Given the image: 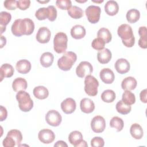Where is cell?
<instances>
[{
    "label": "cell",
    "instance_id": "obj_1",
    "mask_svg": "<svg viewBox=\"0 0 147 147\" xmlns=\"http://www.w3.org/2000/svg\"><path fill=\"white\" fill-rule=\"evenodd\" d=\"M34 24L30 18L17 19L11 27V30L14 36L20 37L22 35H30L34 31Z\"/></svg>",
    "mask_w": 147,
    "mask_h": 147
},
{
    "label": "cell",
    "instance_id": "obj_2",
    "mask_svg": "<svg viewBox=\"0 0 147 147\" xmlns=\"http://www.w3.org/2000/svg\"><path fill=\"white\" fill-rule=\"evenodd\" d=\"M117 33L125 47L131 48L134 45L135 38L132 28L130 25L126 24L121 25L118 28Z\"/></svg>",
    "mask_w": 147,
    "mask_h": 147
},
{
    "label": "cell",
    "instance_id": "obj_3",
    "mask_svg": "<svg viewBox=\"0 0 147 147\" xmlns=\"http://www.w3.org/2000/svg\"><path fill=\"white\" fill-rule=\"evenodd\" d=\"M77 56L75 53L72 51H68L59 59L57 61V65L59 68L64 71H69L72 67L73 64L76 62Z\"/></svg>",
    "mask_w": 147,
    "mask_h": 147
},
{
    "label": "cell",
    "instance_id": "obj_4",
    "mask_svg": "<svg viewBox=\"0 0 147 147\" xmlns=\"http://www.w3.org/2000/svg\"><path fill=\"white\" fill-rule=\"evenodd\" d=\"M20 109L24 112L29 111L33 107V101L29 93L25 91H20L16 94Z\"/></svg>",
    "mask_w": 147,
    "mask_h": 147
},
{
    "label": "cell",
    "instance_id": "obj_5",
    "mask_svg": "<svg viewBox=\"0 0 147 147\" xmlns=\"http://www.w3.org/2000/svg\"><path fill=\"white\" fill-rule=\"evenodd\" d=\"M68 37L64 32L57 33L53 38V48L57 53H64L67 48Z\"/></svg>",
    "mask_w": 147,
    "mask_h": 147
},
{
    "label": "cell",
    "instance_id": "obj_6",
    "mask_svg": "<svg viewBox=\"0 0 147 147\" xmlns=\"http://www.w3.org/2000/svg\"><path fill=\"white\" fill-rule=\"evenodd\" d=\"M99 82L98 80L93 76L89 75L86 76L84 79L85 92L89 96H94L98 94V87Z\"/></svg>",
    "mask_w": 147,
    "mask_h": 147
},
{
    "label": "cell",
    "instance_id": "obj_7",
    "mask_svg": "<svg viewBox=\"0 0 147 147\" xmlns=\"http://www.w3.org/2000/svg\"><path fill=\"white\" fill-rule=\"evenodd\" d=\"M100 13V7L95 5L88 6L85 10V14L88 21L92 24H96L99 21Z\"/></svg>",
    "mask_w": 147,
    "mask_h": 147
},
{
    "label": "cell",
    "instance_id": "obj_8",
    "mask_svg": "<svg viewBox=\"0 0 147 147\" xmlns=\"http://www.w3.org/2000/svg\"><path fill=\"white\" fill-rule=\"evenodd\" d=\"M93 67L92 64L86 61L80 62L76 68V74L77 76L81 78L91 75Z\"/></svg>",
    "mask_w": 147,
    "mask_h": 147
},
{
    "label": "cell",
    "instance_id": "obj_9",
    "mask_svg": "<svg viewBox=\"0 0 147 147\" xmlns=\"http://www.w3.org/2000/svg\"><path fill=\"white\" fill-rule=\"evenodd\" d=\"M45 121L51 126H58L62 121V117L57 111L51 110L48 111L46 114Z\"/></svg>",
    "mask_w": 147,
    "mask_h": 147
},
{
    "label": "cell",
    "instance_id": "obj_10",
    "mask_svg": "<svg viewBox=\"0 0 147 147\" xmlns=\"http://www.w3.org/2000/svg\"><path fill=\"white\" fill-rule=\"evenodd\" d=\"M91 127L95 133L103 132L106 127L105 119L100 115L95 116L91 121Z\"/></svg>",
    "mask_w": 147,
    "mask_h": 147
},
{
    "label": "cell",
    "instance_id": "obj_11",
    "mask_svg": "<svg viewBox=\"0 0 147 147\" xmlns=\"http://www.w3.org/2000/svg\"><path fill=\"white\" fill-rule=\"evenodd\" d=\"M38 140L43 144H51L55 138V134L53 131L48 129L41 130L38 134Z\"/></svg>",
    "mask_w": 147,
    "mask_h": 147
},
{
    "label": "cell",
    "instance_id": "obj_12",
    "mask_svg": "<svg viewBox=\"0 0 147 147\" xmlns=\"http://www.w3.org/2000/svg\"><path fill=\"white\" fill-rule=\"evenodd\" d=\"M51 33L50 30L45 26H42L39 28L36 37V40L38 42L45 44L49 42L51 38Z\"/></svg>",
    "mask_w": 147,
    "mask_h": 147
},
{
    "label": "cell",
    "instance_id": "obj_13",
    "mask_svg": "<svg viewBox=\"0 0 147 147\" xmlns=\"http://www.w3.org/2000/svg\"><path fill=\"white\" fill-rule=\"evenodd\" d=\"M76 107V104L75 100L71 98H68L61 103V108L63 111L69 114L74 112Z\"/></svg>",
    "mask_w": 147,
    "mask_h": 147
},
{
    "label": "cell",
    "instance_id": "obj_14",
    "mask_svg": "<svg viewBox=\"0 0 147 147\" xmlns=\"http://www.w3.org/2000/svg\"><path fill=\"white\" fill-rule=\"evenodd\" d=\"M99 76L101 80L106 84H111L115 79V75L113 71L109 68H103L100 71Z\"/></svg>",
    "mask_w": 147,
    "mask_h": 147
},
{
    "label": "cell",
    "instance_id": "obj_15",
    "mask_svg": "<svg viewBox=\"0 0 147 147\" xmlns=\"http://www.w3.org/2000/svg\"><path fill=\"white\" fill-rule=\"evenodd\" d=\"M116 71L121 74H124L127 73L130 69V63L125 59L121 58L118 59L114 64Z\"/></svg>",
    "mask_w": 147,
    "mask_h": 147
},
{
    "label": "cell",
    "instance_id": "obj_16",
    "mask_svg": "<svg viewBox=\"0 0 147 147\" xmlns=\"http://www.w3.org/2000/svg\"><path fill=\"white\" fill-rule=\"evenodd\" d=\"M80 107L82 112L89 114L94 110L95 104L91 99L85 98L80 100Z\"/></svg>",
    "mask_w": 147,
    "mask_h": 147
},
{
    "label": "cell",
    "instance_id": "obj_17",
    "mask_svg": "<svg viewBox=\"0 0 147 147\" xmlns=\"http://www.w3.org/2000/svg\"><path fill=\"white\" fill-rule=\"evenodd\" d=\"M16 68L19 73L26 74L31 69V63L26 59H22L17 62Z\"/></svg>",
    "mask_w": 147,
    "mask_h": 147
},
{
    "label": "cell",
    "instance_id": "obj_18",
    "mask_svg": "<svg viewBox=\"0 0 147 147\" xmlns=\"http://www.w3.org/2000/svg\"><path fill=\"white\" fill-rule=\"evenodd\" d=\"M112 54L111 51L108 48H104L97 53V59L101 64L108 63L111 59Z\"/></svg>",
    "mask_w": 147,
    "mask_h": 147
},
{
    "label": "cell",
    "instance_id": "obj_19",
    "mask_svg": "<svg viewBox=\"0 0 147 147\" xmlns=\"http://www.w3.org/2000/svg\"><path fill=\"white\" fill-rule=\"evenodd\" d=\"M137 85L136 79L132 76H128L123 79L121 83V87L124 90H134Z\"/></svg>",
    "mask_w": 147,
    "mask_h": 147
},
{
    "label": "cell",
    "instance_id": "obj_20",
    "mask_svg": "<svg viewBox=\"0 0 147 147\" xmlns=\"http://www.w3.org/2000/svg\"><path fill=\"white\" fill-rule=\"evenodd\" d=\"M105 10L107 14L113 16L117 14L119 11V6L117 2L113 0L107 1L105 5Z\"/></svg>",
    "mask_w": 147,
    "mask_h": 147
},
{
    "label": "cell",
    "instance_id": "obj_21",
    "mask_svg": "<svg viewBox=\"0 0 147 147\" xmlns=\"http://www.w3.org/2000/svg\"><path fill=\"white\" fill-rule=\"evenodd\" d=\"M14 69L13 66L8 63H5L1 66L0 68V76L1 81L5 78H10L14 74Z\"/></svg>",
    "mask_w": 147,
    "mask_h": 147
},
{
    "label": "cell",
    "instance_id": "obj_22",
    "mask_svg": "<svg viewBox=\"0 0 147 147\" xmlns=\"http://www.w3.org/2000/svg\"><path fill=\"white\" fill-rule=\"evenodd\" d=\"M86 34V29L81 25H76L71 29V35L75 39H81L85 36Z\"/></svg>",
    "mask_w": 147,
    "mask_h": 147
},
{
    "label": "cell",
    "instance_id": "obj_23",
    "mask_svg": "<svg viewBox=\"0 0 147 147\" xmlns=\"http://www.w3.org/2000/svg\"><path fill=\"white\" fill-rule=\"evenodd\" d=\"M28 87L26 80L22 78H17L15 79L12 83V88L15 92L20 91H25Z\"/></svg>",
    "mask_w": 147,
    "mask_h": 147
},
{
    "label": "cell",
    "instance_id": "obj_24",
    "mask_svg": "<svg viewBox=\"0 0 147 147\" xmlns=\"http://www.w3.org/2000/svg\"><path fill=\"white\" fill-rule=\"evenodd\" d=\"M83 140L82 134L77 130L71 132L68 136V141L71 144L75 147H78V145Z\"/></svg>",
    "mask_w": 147,
    "mask_h": 147
},
{
    "label": "cell",
    "instance_id": "obj_25",
    "mask_svg": "<svg viewBox=\"0 0 147 147\" xmlns=\"http://www.w3.org/2000/svg\"><path fill=\"white\" fill-rule=\"evenodd\" d=\"M34 96L38 99H46L49 95V91L48 89L42 86H37L34 88L33 90Z\"/></svg>",
    "mask_w": 147,
    "mask_h": 147
},
{
    "label": "cell",
    "instance_id": "obj_26",
    "mask_svg": "<svg viewBox=\"0 0 147 147\" xmlns=\"http://www.w3.org/2000/svg\"><path fill=\"white\" fill-rule=\"evenodd\" d=\"M54 56L53 54L49 52L43 53L40 56V61L42 66L47 68L50 67L53 62Z\"/></svg>",
    "mask_w": 147,
    "mask_h": 147
},
{
    "label": "cell",
    "instance_id": "obj_27",
    "mask_svg": "<svg viewBox=\"0 0 147 147\" xmlns=\"http://www.w3.org/2000/svg\"><path fill=\"white\" fill-rule=\"evenodd\" d=\"M11 16L10 13L6 11H1L0 13V27L1 34H2L6 30V26L11 21Z\"/></svg>",
    "mask_w": 147,
    "mask_h": 147
},
{
    "label": "cell",
    "instance_id": "obj_28",
    "mask_svg": "<svg viewBox=\"0 0 147 147\" xmlns=\"http://www.w3.org/2000/svg\"><path fill=\"white\" fill-rule=\"evenodd\" d=\"M131 136L136 140L141 139L144 135V131L142 127L138 123H133L131 125L130 129Z\"/></svg>",
    "mask_w": 147,
    "mask_h": 147
},
{
    "label": "cell",
    "instance_id": "obj_29",
    "mask_svg": "<svg viewBox=\"0 0 147 147\" xmlns=\"http://www.w3.org/2000/svg\"><path fill=\"white\" fill-rule=\"evenodd\" d=\"M138 34L140 38L138 40L139 46L143 49L147 48V33L146 26H140L138 29Z\"/></svg>",
    "mask_w": 147,
    "mask_h": 147
},
{
    "label": "cell",
    "instance_id": "obj_30",
    "mask_svg": "<svg viewBox=\"0 0 147 147\" xmlns=\"http://www.w3.org/2000/svg\"><path fill=\"white\" fill-rule=\"evenodd\" d=\"M126 17L129 23L134 24L140 19V13L136 9H131L127 11Z\"/></svg>",
    "mask_w": 147,
    "mask_h": 147
},
{
    "label": "cell",
    "instance_id": "obj_31",
    "mask_svg": "<svg viewBox=\"0 0 147 147\" xmlns=\"http://www.w3.org/2000/svg\"><path fill=\"white\" fill-rule=\"evenodd\" d=\"M68 15L74 18V19H79L83 16V10L79 7L77 6H71L67 10Z\"/></svg>",
    "mask_w": 147,
    "mask_h": 147
},
{
    "label": "cell",
    "instance_id": "obj_32",
    "mask_svg": "<svg viewBox=\"0 0 147 147\" xmlns=\"http://www.w3.org/2000/svg\"><path fill=\"white\" fill-rule=\"evenodd\" d=\"M98 37L102 38L105 43H109L111 41L112 35L110 30L106 28H100L97 33Z\"/></svg>",
    "mask_w": 147,
    "mask_h": 147
},
{
    "label": "cell",
    "instance_id": "obj_33",
    "mask_svg": "<svg viewBox=\"0 0 147 147\" xmlns=\"http://www.w3.org/2000/svg\"><path fill=\"white\" fill-rule=\"evenodd\" d=\"M110 126L111 127L115 128L117 131H120L123 128L124 123L122 118L115 116L111 119L110 121Z\"/></svg>",
    "mask_w": 147,
    "mask_h": 147
},
{
    "label": "cell",
    "instance_id": "obj_34",
    "mask_svg": "<svg viewBox=\"0 0 147 147\" xmlns=\"http://www.w3.org/2000/svg\"><path fill=\"white\" fill-rule=\"evenodd\" d=\"M116 98L115 93L113 90H106L101 94L102 100L106 103L113 102Z\"/></svg>",
    "mask_w": 147,
    "mask_h": 147
},
{
    "label": "cell",
    "instance_id": "obj_35",
    "mask_svg": "<svg viewBox=\"0 0 147 147\" xmlns=\"http://www.w3.org/2000/svg\"><path fill=\"white\" fill-rule=\"evenodd\" d=\"M115 108L119 113L123 115L129 113L131 110V106L125 104L122 100H120L117 103Z\"/></svg>",
    "mask_w": 147,
    "mask_h": 147
},
{
    "label": "cell",
    "instance_id": "obj_36",
    "mask_svg": "<svg viewBox=\"0 0 147 147\" xmlns=\"http://www.w3.org/2000/svg\"><path fill=\"white\" fill-rule=\"evenodd\" d=\"M122 100L126 105H131L136 102L135 95L129 90H125L122 94Z\"/></svg>",
    "mask_w": 147,
    "mask_h": 147
},
{
    "label": "cell",
    "instance_id": "obj_37",
    "mask_svg": "<svg viewBox=\"0 0 147 147\" xmlns=\"http://www.w3.org/2000/svg\"><path fill=\"white\" fill-rule=\"evenodd\" d=\"M7 136L13 138L16 141V146H20L22 140V136L21 132L17 129H12L7 132Z\"/></svg>",
    "mask_w": 147,
    "mask_h": 147
},
{
    "label": "cell",
    "instance_id": "obj_38",
    "mask_svg": "<svg viewBox=\"0 0 147 147\" xmlns=\"http://www.w3.org/2000/svg\"><path fill=\"white\" fill-rule=\"evenodd\" d=\"M35 16L38 20H44L48 18L49 10L48 7H40L35 13Z\"/></svg>",
    "mask_w": 147,
    "mask_h": 147
},
{
    "label": "cell",
    "instance_id": "obj_39",
    "mask_svg": "<svg viewBox=\"0 0 147 147\" xmlns=\"http://www.w3.org/2000/svg\"><path fill=\"white\" fill-rule=\"evenodd\" d=\"M105 44L106 43L105 41L102 38L97 37L93 40L91 43V46L94 49L97 51H100L104 49Z\"/></svg>",
    "mask_w": 147,
    "mask_h": 147
},
{
    "label": "cell",
    "instance_id": "obj_40",
    "mask_svg": "<svg viewBox=\"0 0 147 147\" xmlns=\"http://www.w3.org/2000/svg\"><path fill=\"white\" fill-rule=\"evenodd\" d=\"M56 6L62 10H68L72 6V3L70 0H57Z\"/></svg>",
    "mask_w": 147,
    "mask_h": 147
},
{
    "label": "cell",
    "instance_id": "obj_41",
    "mask_svg": "<svg viewBox=\"0 0 147 147\" xmlns=\"http://www.w3.org/2000/svg\"><path fill=\"white\" fill-rule=\"evenodd\" d=\"M105 145L104 140L100 137H95L91 140L92 147H103Z\"/></svg>",
    "mask_w": 147,
    "mask_h": 147
},
{
    "label": "cell",
    "instance_id": "obj_42",
    "mask_svg": "<svg viewBox=\"0 0 147 147\" xmlns=\"http://www.w3.org/2000/svg\"><path fill=\"white\" fill-rule=\"evenodd\" d=\"M47 7L49 10V17L48 19L50 21H54L57 17V10L53 5H49Z\"/></svg>",
    "mask_w": 147,
    "mask_h": 147
},
{
    "label": "cell",
    "instance_id": "obj_43",
    "mask_svg": "<svg viewBox=\"0 0 147 147\" xmlns=\"http://www.w3.org/2000/svg\"><path fill=\"white\" fill-rule=\"evenodd\" d=\"M30 5V1L29 0H19L17 1V7L21 10L27 9Z\"/></svg>",
    "mask_w": 147,
    "mask_h": 147
},
{
    "label": "cell",
    "instance_id": "obj_44",
    "mask_svg": "<svg viewBox=\"0 0 147 147\" xmlns=\"http://www.w3.org/2000/svg\"><path fill=\"white\" fill-rule=\"evenodd\" d=\"M2 144L3 146L5 147H14L16 146V141L13 138L9 136H6V137L3 140Z\"/></svg>",
    "mask_w": 147,
    "mask_h": 147
},
{
    "label": "cell",
    "instance_id": "obj_45",
    "mask_svg": "<svg viewBox=\"0 0 147 147\" xmlns=\"http://www.w3.org/2000/svg\"><path fill=\"white\" fill-rule=\"evenodd\" d=\"M4 6L6 9L10 10H15L17 7V1L16 0H6L3 2Z\"/></svg>",
    "mask_w": 147,
    "mask_h": 147
},
{
    "label": "cell",
    "instance_id": "obj_46",
    "mask_svg": "<svg viewBox=\"0 0 147 147\" xmlns=\"http://www.w3.org/2000/svg\"><path fill=\"white\" fill-rule=\"evenodd\" d=\"M1 115H0V121H3L5 120L7 116V111L6 109L3 106H1Z\"/></svg>",
    "mask_w": 147,
    "mask_h": 147
},
{
    "label": "cell",
    "instance_id": "obj_47",
    "mask_svg": "<svg viewBox=\"0 0 147 147\" xmlns=\"http://www.w3.org/2000/svg\"><path fill=\"white\" fill-rule=\"evenodd\" d=\"M146 93H147L146 89H144V90H143L141 91L140 94V98L141 101L143 103H147Z\"/></svg>",
    "mask_w": 147,
    "mask_h": 147
},
{
    "label": "cell",
    "instance_id": "obj_48",
    "mask_svg": "<svg viewBox=\"0 0 147 147\" xmlns=\"http://www.w3.org/2000/svg\"><path fill=\"white\" fill-rule=\"evenodd\" d=\"M54 146H68V145L63 141H57L55 145Z\"/></svg>",
    "mask_w": 147,
    "mask_h": 147
},
{
    "label": "cell",
    "instance_id": "obj_49",
    "mask_svg": "<svg viewBox=\"0 0 147 147\" xmlns=\"http://www.w3.org/2000/svg\"><path fill=\"white\" fill-rule=\"evenodd\" d=\"M1 48H2L6 43V38L3 36H1Z\"/></svg>",
    "mask_w": 147,
    "mask_h": 147
},
{
    "label": "cell",
    "instance_id": "obj_50",
    "mask_svg": "<svg viewBox=\"0 0 147 147\" xmlns=\"http://www.w3.org/2000/svg\"><path fill=\"white\" fill-rule=\"evenodd\" d=\"M38 2H40V3H47V2H49V1H38Z\"/></svg>",
    "mask_w": 147,
    "mask_h": 147
},
{
    "label": "cell",
    "instance_id": "obj_51",
    "mask_svg": "<svg viewBox=\"0 0 147 147\" xmlns=\"http://www.w3.org/2000/svg\"><path fill=\"white\" fill-rule=\"evenodd\" d=\"M94 2H96V3H101V2H103V1H101L100 2H98V1H92Z\"/></svg>",
    "mask_w": 147,
    "mask_h": 147
},
{
    "label": "cell",
    "instance_id": "obj_52",
    "mask_svg": "<svg viewBox=\"0 0 147 147\" xmlns=\"http://www.w3.org/2000/svg\"><path fill=\"white\" fill-rule=\"evenodd\" d=\"M76 2H86V1H76Z\"/></svg>",
    "mask_w": 147,
    "mask_h": 147
}]
</instances>
